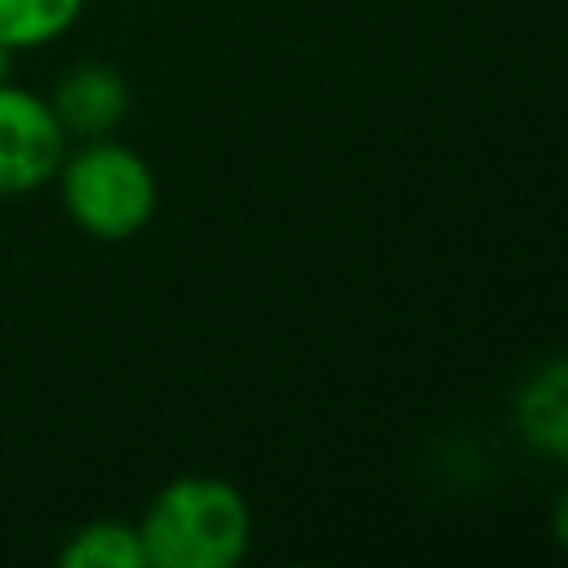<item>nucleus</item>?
<instances>
[{"label": "nucleus", "mask_w": 568, "mask_h": 568, "mask_svg": "<svg viewBox=\"0 0 568 568\" xmlns=\"http://www.w3.org/2000/svg\"><path fill=\"white\" fill-rule=\"evenodd\" d=\"M62 568H146L138 524L129 519H89L67 532L58 546Z\"/></svg>", "instance_id": "obj_6"}, {"label": "nucleus", "mask_w": 568, "mask_h": 568, "mask_svg": "<svg viewBox=\"0 0 568 568\" xmlns=\"http://www.w3.org/2000/svg\"><path fill=\"white\" fill-rule=\"evenodd\" d=\"M67 133L44 93L4 80L0 84V200L36 195L53 186L67 155Z\"/></svg>", "instance_id": "obj_3"}, {"label": "nucleus", "mask_w": 568, "mask_h": 568, "mask_svg": "<svg viewBox=\"0 0 568 568\" xmlns=\"http://www.w3.org/2000/svg\"><path fill=\"white\" fill-rule=\"evenodd\" d=\"M146 568H231L253 537L248 497L217 475L169 479L138 519Z\"/></svg>", "instance_id": "obj_1"}, {"label": "nucleus", "mask_w": 568, "mask_h": 568, "mask_svg": "<svg viewBox=\"0 0 568 568\" xmlns=\"http://www.w3.org/2000/svg\"><path fill=\"white\" fill-rule=\"evenodd\" d=\"M67 142L106 138L129 115V80L111 62H75L62 71L53 93H44Z\"/></svg>", "instance_id": "obj_4"}, {"label": "nucleus", "mask_w": 568, "mask_h": 568, "mask_svg": "<svg viewBox=\"0 0 568 568\" xmlns=\"http://www.w3.org/2000/svg\"><path fill=\"white\" fill-rule=\"evenodd\" d=\"M515 426L524 444L568 462V355L537 364L515 390Z\"/></svg>", "instance_id": "obj_5"}, {"label": "nucleus", "mask_w": 568, "mask_h": 568, "mask_svg": "<svg viewBox=\"0 0 568 568\" xmlns=\"http://www.w3.org/2000/svg\"><path fill=\"white\" fill-rule=\"evenodd\" d=\"M53 186L71 226L93 240L138 235L160 204L155 169L115 133L71 142L53 173Z\"/></svg>", "instance_id": "obj_2"}, {"label": "nucleus", "mask_w": 568, "mask_h": 568, "mask_svg": "<svg viewBox=\"0 0 568 568\" xmlns=\"http://www.w3.org/2000/svg\"><path fill=\"white\" fill-rule=\"evenodd\" d=\"M550 532H555V541L568 550V488L555 497V510H550Z\"/></svg>", "instance_id": "obj_8"}, {"label": "nucleus", "mask_w": 568, "mask_h": 568, "mask_svg": "<svg viewBox=\"0 0 568 568\" xmlns=\"http://www.w3.org/2000/svg\"><path fill=\"white\" fill-rule=\"evenodd\" d=\"M84 4L89 0H0V44L13 53L44 49L80 22Z\"/></svg>", "instance_id": "obj_7"}, {"label": "nucleus", "mask_w": 568, "mask_h": 568, "mask_svg": "<svg viewBox=\"0 0 568 568\" xmlns=\"http://www.w3.org/2000/svg\"><path fill=\"white\" fill-rule=\"evenodd\" d=\"M13 58H18V53H13L9 44H0V84H4V80H13V75H9V67H13Z\"/></svg>", "instance_id": "obj_9"}]
</instances>
